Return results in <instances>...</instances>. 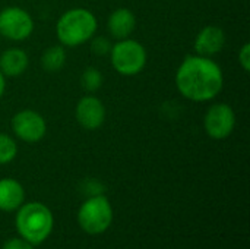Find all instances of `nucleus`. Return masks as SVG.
I'll use <instances>...</instances> for the list:
<instances>
[{
	"mask_svg": "<svg viewBox=\"0 0 250 249\" xmlns=\"http://www.w3.org/2000/svg\"><path fill=\"white\" fill-rule=\"evenodd\" d=\"M174 82L177 91L186 100L207 103L212 101L223 91L224 73L212 57L190 54L179 65Z\"/></svg>",
	"mask_w": 250,
	"mask_h": 249,
	"instance_id": "nucleus-1",
	"label": "nucleus"
},
{
	"mask_svg": "<svg viewBox=\"0 0 250 249\" xmlns=\"http://www.w3.org/2000/svg\"><path fill=\"white\" fill-rule=\"evenodd\" d=\"M98 29L95 15L85 7L66 10L56 22V35L63 47H79L86 44Z\"/></svg>",
	"mask_w": 250,
	"mask_h": 249,
	"instance_id": "nucleus-2",
	"label": "nucleus"
},
{
	"mask_svg": "<svg viewBox=\"0 0 250 249\" xmlns=\"http://www.w3.org/2000/svg\"><path fill=\"white\" fill-rule=\"evenodd\" d=\"M53 214L41 203H28L18 208L16 227L31 245L44 242L53 230Z\"/></svg>",
	"mask_w": 250,
	"mask_h": 249,
	"instance_id": "nucleus-3",
	"label": "nucleus"
},
{
	"mask_svg": "<svg viewBox=\"0 0 250 249\" xmlns=\"http://www.w3.org/2000/svg\"><path fill=\"white\" fill-rule=\"evenodd\" d=\"M110 62L119 75L136 76L145 69L148 53L142 43L132 38H125L113 44L110 50Z\"/></svg>",
	"mask_w": 250,
	"mask_h": 249,
	"instance_id": "nucleus-4",
	"label": "nucleus"
},
{
	"mask_svg": "<svg viewBox=\"0 0 250 249\" xmlns=\"http://www.w3.org/2000/svg\"><path fill=\"white\" fill-rule=\"evenodd\" d=\"M78 222L89 235L104 233L113 222V208L110 201L101 194L89 197L79 208Z\"/></svg>",
	"mask_w": 250,
	"mask_h": 249,
	"instance_id": "nucleus-5",
	"label": "nucleus"
},
{
	"mask_svg": "<svg viewBox=\"0 0 250 249\" xmlns=\"http://www.w3.org/2000/svg\"><path fill=\"white\" fill-rule=\"evenodd\" d=\"M34 19L28 10L19 6H7L0 10V35L10 41H25L34 32Z\"/></svg>",
	"mask_w": 250,
	"mask_h": 249,
	"instance_id": "nucleus-6",
	"label": "nucleus"
},
{
	"mask_svg": "<svg viewBox=\"0 0 250 249\" xmlns=\"http://www.w3.org/2000/svg\"><path fill=\"white\" fill-rule=\"evenodd\" d=\"M10 129L18 139L28 144H35L45 136L47 122L38 112L23 109L13 114L10 120Z\"/></svg>",
	"mask_w": 250,
	"mask_h": 249,
	"instance_id": "nucleus-7",
	"label": "nucleus"
},
{
	"mask_svg": "<svg viewBox=\"0 0 250 249\" xmlns=\"http://www.w3.org/2000/svg\"><path fill=\"white\" fill-rule=\"evenodd\" d=\"M236 128V113L227 103H215L208 107L204 116V129L212 139L229 138Z\"/></svg>",
	"mask_w": 250,
	"mask_h": 249,
	"instance_id": "nucleus-8",
	"label": "nucleus"
},
{
	"mask_svg": "<svg viewBox=\"0 0 250 249\" xmlns=\"http://www.w3.org/2000/svg\"><path fill=\"white\" fill-rule=\"evenodd\" d=\"M107 110L104 103L94 95H83L76 107H75V117L81 128L85 131H97L105 122Z\"/></svg>",
	"mask_w": 250,
	"mask_h": 249,
	"instance_id": "nucleus-9",
	"label": "nucleus"
},
{
	"mask_svg": "<svg viewBox=\"0 0 250 249\" xmlns=\"http://www.w3.org/2000/svg\"><path fill=\"white\" fill-rule=\"evenodd\" d=\"M226 43H227V35L221 26L207 25L195 37V41H193L195 54L212 57L223 51Z\"/></svg>",
	"mask_w": 250,
	"mask_h": 249,
	"instance_id": "nucleus-10",
	"label": "nucleus"
},
{
	"mask_svg": "<svg viewBox=\"0 0 250 249\" xmlns=\"http://www.w3.org/2000/svg\"><path fill=\"white\" fill-rule=\"evenodd\" d=\"M136 29V16L129 7L114 9L107 19V31L114 40L130 38Z\"/></svg>",
	"mask_w": 250,
	"mask_h": 249,
	"instance_id": "nucleus-11",
	"label": "nucleus"
},
{
	"mask_svg": "<svg viewBox=\"0 0 250 249\" xmlns=\"http://www.w3.org/2000/svg\"><path fill=\"white\" fill-rule=\"evenodd\" d=\"M29 56L23 48L10 47L0 54V72L6 78H16L26 72Z\"/></svg>",
	"mask_w": 250,
	"mask_h": 249,
	"instance_id": "nucleus-12",
	"label": "nucleus"
},
{
	"mask_svg": "<svg viewBox=\"0 0 250 249\" xmlns=\"http://www.w3.org/2000/svg\"><path fill=\"white\" fill-rule=\"evenodd\" d=\"M25 200V191L22 185L12 179H0V210L1 211H15L18 210Z\"/></svg>",
	"mask_w": 250,
	"mask_h": 249,
	"instance_id": "nucleus-13",
	"label": "nucleus"
},
{
	"mask_svg": "<svg viewBox=\"0 0 250 249\" xmlns=\"http://www.w3.org/2000/svg\"><path fill=\"white\" fill-rule=\"evenodd\" d=\"M66 59H67L66 48L62 44L50 45L44 50V53L41 56V66L45 72L56 73L64 66Z\"/></svg>",
	"mask_w": 250,
	"mask_h": 249,
	"instance_id": "nucleus-14",
	"label": "nucleus"
},
{
	"mask_svg": "<svg viewBox=\"0 0 250 249\" xmlns=\"http://www.w3.org/2000/svg\"><path fill=\"white\" fill-rule=\"evenodd\" d=\"M104 84V76L98 68L89 66L86 68L81 75V87L86 92H95L98 91Z\"/></svg>",
	"mask_w": 250,
	"mask_h": 249,
	"instance_id": "nucleus-15",
	"label": "nucleus"
},
{
	"mask_svg": "<svg viewBox=\"0 0 250 249\" xmlns=\"http://www.w3.org/2000/svg\"><path fill=\"white\" fill-rule=\"evenodd\" d=\"M16 154H18L16 139L7 134L0 132V166L12 163Z\"/></svg>",
	"mask_w": 250,
	"mask_h": 249,
	"instance_id": "nucleus-16",
	"label": "nucleus"
},
{
	"mask_svg": "<svg viewBox=\"0 0 250 249\" xmlns=\"http://www.w3.org/2000/svg\"><path fill=\"white\" fill-rule=\"evenodd\" d=\"M89 41H91V51L95 56H107V54H110V50H111L113 44L107 37L94 35Z\"/></svg>",
	"mask_w": 250,
	"mask_h": 249,
	"instance_id": "nucleus-17",
	"label": "nucleus"
},
{
	"mask_svg": "<svg viewBox=\"0 0 250 249\" xmlns=\"http://www.w3.org/2000/svg\"><path fill=\"white\" fill-rule=\"evenodd\" d=\"M239 65L243 69V72L249 73L250 70V43H245L239 50Z\"/></svg>",
	"mask_w": 250,
	"mask_h": 249,
	"instance_id": "nucleus-18",
	"label": "nucleus"
},
{
	"mask_svg": "<svg viewBox=\"0 0 250 249\" xmlns=\"http://www.w3.org/2000/svg\"><path fill=\"white\" fill-rule=\"evenodd\" d=\"M3 249H34L32 245L25 241L23 238H12L9 239L4 245H3Z\"/></svg>",
	"mask_w": 250,
	"mask_h": 249,
	"instance_id": "nucleus-19",
	"label": "nucleus"
},
{
	"mask_svg": "<svg viewBox=\"0 0 250 249\" xmlns=\"http://www.w3.org/2000/svg\"><path fill=\"white\" fill-rule=\"evenodd\" d=\"M4 91H6V76L0 72V100L4 95Z\"/></svg>",
	"mask_w": 250,
	"mask_h": 249,
	"instance_id": "nucleus-20",
	"label": "nucleus"
}]
</instances>
